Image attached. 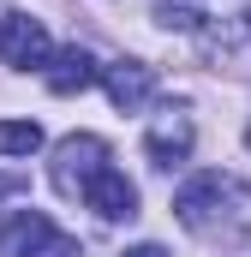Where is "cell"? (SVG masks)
I'll return each instance as SVG.
<instances>
[{
  "mask_svg": "<svg viewBox=\"0 0 251 257\" xmlns=\"http://www.w3.org/2000/svg\"><path fill=\"white\" fill-rule=\"evenodd\" d=\"M174 215L191 233L233 245V239L251 233V186L233 180V174H197V180H186L174 192Z\"/></svg>",
  "mask_w": 251,
  "mask_h": 257,
  "instance_id": "obj_1",
  "label": "cell"
},
{
  "mask_svg": "<svg viewBox=\"0 0 251 257\" xmlns=\"http://www.w3.org/2000/svg\"><path fill=\"white\" fill-rule=\"evenodd\" d=\"M0 257H78V239L60 233L42 209H12L0 221Z\"/></svg>",
  "mask_w": 251,
  "mask_h": 257,
  "instance_id": "obj_2",
  "label": "cell"
},
{
  "mask_svg": "<svg viewBox=\"0 0 251 257\" xmlns=\"http://www.w3.org/2000/svg\"><path fill=\"white\" fill-rule=\"evenodd\" d=\"M102 168H108V144H102L96 132L60 138V150H54V186H60L66 197H84V186H90Z\"/></svg>",
  "mask_w": 251,
  "mask_h": 257,
  "instance_id": "obj_3",
  "label": "cell"
},
{
  "mask_svg": "<svg viewBox=\"0 0 251 257\" xmlns=\"http://www.w3.org/2000/svg\"><path fill=\"white\" fill-rule=\"evenodd\" d=\"M48 54H54V42H48L42 18H30V12H6L0 18V60L12 72H42Z\"/></svg>",
  "mask_w": 251,
  "mask_h": 257,
  "instance_id": "obj_4",
  "label": "cell"
},
{
  "mask_svg": "<svg viewBox=\"0 0 251 257\" xmlns=\"http://www.w3.org/2000/svg\"><path fill=\"white\" fill-rule=\"evenodd\" d=\"M191 144H197V132H191V114H180V108H162L144 132V156L156 168H180L191 156Z\"/></svg>",
  "mask_w": 251,
  "mask_h": 257,
  "instance_id": "obj_5",
  "label": "cell"
},
{
  "mask_svg": "<svg viewBox=\"0 0 251 257\" xmlns=\"http://www.w3.org/2000/svg\"><path fill=\"white\" fill-rule=\"evenodd\" d=\"M84 203H90L102 221H132V215H138V186H132L120 168L108 162V168H102V174L84 186Z\"/></svg>",
  "mask_w": 251,
  "mask_h": 257,
  "instance_id": "obj_6",
  "label": "cell"
},
{
  "mask_svg": "<svg viewBox=\"0 0 251 257\" xmlns=\"http://www.w3.org/2000/svg\"><path fill=\"white\" fill-rule=\"evenodd\" d=\"M203 42L209 48H239L251 42V0H203Z\"/></svg>",
  "mask_w": 251,
  "mask_h": 257,
  "instance_id": "obj_7",
  "label": "cell"
},
{
  "mask_svg": "<svg viewBox=\"0 0 251 257\" xmlns=\"http://www.w3.org/2000/svg\"><path fill=\"white\" fill-rule=\"evenodd\" d=\"M102 84H108L114 108H126V114L150 108V96H156V72H150L144 60H114V66H102Z\"/></svg>",
  "mask_w": 251,
  "mask_h": 257,
  "instance_id": "obj_8",
  "label": "cell"
},
{
  "mask_svg": "<svg viewBox=\"0 0 251 257\" xmlns=\"http://www.w3.org/2000/svg\"><path fill=\"white\" fill-rule=\"evenodd\" d=\"M42 78H48V90H54V96H78V90H90V84L102 78V66H96L90 48H60V54H48Z\"/></svg>",
  "mask_w": 251,
  "mask_h": 257,
  "instance_id": "obj_9",
  "label": "cell"
},
{
  "mask_svg": "<svg viewBox=\"0 0 251 257\" xmlns=\"http://www.w3.org/2000/svg\"><path fill=\"white\" fill-rule=\"evenodd\" d=\"M36 150H42L36 120H0V156H36Z\"/></svg>",
  "mask_w": 251,
  "mask_h": 257,
  "instance_id": "obj_10",
  "label": "cell"
},
{
  "mask_svg": "<svg viewBox=\"0 0 251 257\" xmlns=\"http://www.w3.org/2000/svg\"><path fill=\"white\" fill-rule=\"evenodd\" d=\"M156 24H168V30H197V24H203V0H156Z\"/></svg>",
  "mask_w": 251,
  "mask_h": 257,
  "instance_id": "obj_11",
  "label": "cell"
},
{
  "mask_svg": "<svg viewBox=\"0 0 251 257\" xmlns=\"http://www.w3.org/2000/svg\"><path fill=\"white\" fill-rule=\"evenodd\" d=\"M126 257H168V251H162V245H132Z\"/></svg>",
  "mask_w": 251,
  "mask_h": 257,
  "instance_id": "obj_12",
  "label": "cell"
},
{
  "mask_svg": "<svg viewBox=\"0 0 251 257\" xmlns=\"http://www.w3.org/2000/svg\"><path fill=\"white\" fill-rule=\"evenodd\" d=\"M0 197H6V180H0Z\"/></svg>",
  "mask_w": 251,
  "mask_h": 257,
  "instance_id": "obj_13",
  "label": "cell"
},
{
  "mask_svg": "<svg viewBox=\"0 0 251 257\" xmlns=\"http://www.w3.org/2000/svg\"><path fill=\"white\" fill-rule=\"evenodd\" d=\"M245 144H251V132H245Z\"/></svg>",
  "mask_w": 251,
  "mask_h": 257,
  "instance_id": "obj_14",
  "label": "cell"
}]
</instances>
